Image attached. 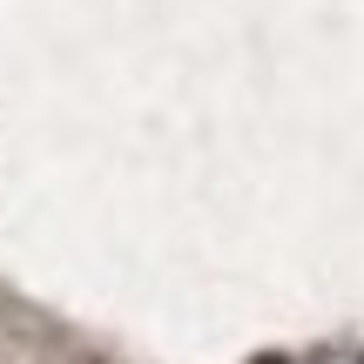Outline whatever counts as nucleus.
<instances>
[{
  "mask_svg": "<svg viewBox=\"0 0 364 364\" xmlns=\"http://www.w3.org/2000/svg\"><path fill=\"white\" fill-rule=\"evenodd\" d=\"M257 364H290V358H257Z\"/></svg>",
  "mask_w": 364,
  "mask_h": 364,
  "instance_id": "1",
  "label": "nucleus"
}]
</instances>
